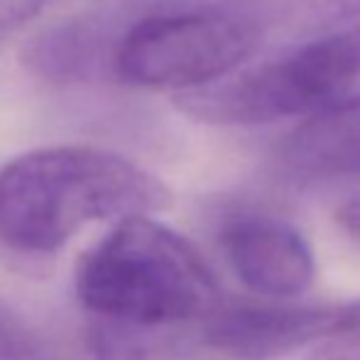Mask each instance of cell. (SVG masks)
Returning <instances> with one entry per match:
<instances>
[{"label": "cell", "instance_id": "1", "mask_svg": "<svg viewBox=\"0 0 360 360\" xmlns=\"http://www.w3.org/2000/svg\"><path fill=\"white\" fill-rule=\"evenodd\" d=\"M169 204V189L155 174L115 152L42 147L0 167V243L42 255L89 223L150 216Z\"/></svg>", "mask_w": 360, "mask_h": 360}, {"label": "cell", "instance_id": "10", "mask_svg": "<svg viewBox=\"0 0 360 360\" xmlns=\"http://www.w3.org/2000/svg\"><path fill=\"white\" fill-rule=\"evenodd\" d=\"M299 18L323 34L360 30V0H299Z\"/></svg>", "mask_w": 360, "mask_h": 360}, {"label": "cell", "instance_id": "12", "mask_svg": "<svg viewBox=\"0 0 360 360\" xmlns=\"http://www.w3.org/2000/svg\"><path fill=\"white\" fill-rule=\"evenodd\" d=\"M309 360H360V326L323 341Z\"/></svg>", "mask_w": 360, "mask_h": 360}, {"label": "cell", "instance_id": "8", "mask_svg": "<svg viewBox=\"0 0 360 360\" xmlns=\"http://www.w3.org/2000/svg\"><path fill=\"white\" fill-rule=\"evenodd\" d=\"M280 157L297 176H360V96L309 115L282 145Z\"/></svg>", "mask_w": 360, "mask_h": 360}, {"label": "cell", "instance_id": "13", "mask_svg": "<svg viewBox=\"0 0 360 360\" xmlns=\"http://www.w3.org/2000/svg\"><path fill=\"white\" fill-rule=\"evenodd\" d=\"M336 221L348 238L360 243V196L358 199H351L348 204H343L341 209H338Z\"/></svg>", "mask_w": 360, "mask_h": 360}, {"label": "cell", "instance_id": "2", "mask_svg": "<svg viewBox=\"0 0 360 360\" xmlns=\"http://www.w3.org/2000/svg\"><path fill=\"white\" fill-rule=\"evenodd\" d=\"M74 287L96 323L152 331L201 326L223 302L196 248L150 216L118 221L81 257Z\"/></svg>", "mask_w": 360, "mask_h": 360}, {"label": "cell", "instance_id": "9", "mask_svg": "<svg viewBox=\"0 0 360 360\" xmlns=\"http://www.w3.org/2000/svg\"><path fill=\"white\" fill-rule=\"evenodd\" d=\"M0 360H57V356L27 321L0 304Z\"/></svg>", "mask_w": 360, "mask_h": 360}, {"label": "cell", "instance_id": "4", "mask_svg": "<svg viewBox=\"0 0 360 360\" xmlns=\"http://www.w3.org/2000/svg\"><path fill=\"white\" fill-rule=\"evenodd\" d=\"M360 79V30L323 37L236 69L214 84L176 94L181 113L214 125H262L314 115L343 98Z\"/></svg>", "mask_w": 360, "mask_h": 360}, {"label": "cell", "instance_id": "5", "mask_svg": "<svg viewBox=\"0 0 360 360\" xmlns=\"http://www.w3.org/2000/svg\"><path fill=\"white\" fill-rule=\"evenodd\" d=\"M360 326V302L292 304L287 299L221 302L201 323L204 341L228 360H277Z\"/></svg>", "mask_w": 360, "mask_h": 360}, {"label": "cell", "instance_id": "6", "mask_svg": "<svg viewBox=\"0 0 360 360\" xmlns=\"http://www.w3.org/2000/svg\"><path fill=\"white\" fill-rule=\"evenodd\" d=\"M218 238L236 277L260 297L292 299L314 282L311 248L282 218L243 211L223 223Z\"/></svg>", "mask_w": 360, "mask_h": 360}, {"label": "cell", "instance_id": "7", "mask_svg": "<svg viewBox=\"0 0 360 360\" xmlns=\"http://www.w3.org/2000/svg\"><path fill=\"white\" fill-rule=\"evenodd\" d=\"M22 67L57 86L110 79V27L105 13L76 15L44 27L25 44Z\"/></svg>", "mask_w": 360, "mask_h": 360}, {"label": "cell", "instance_id": "3", "mask_svg": "<svg viewBox=\"0 0 360 360\" xmlns=\"http://www.w3.org/2000/svg\"><path fill=\"white\" fill-rule=\"evenodd\" d=\"M105 18L113 42L110 79L135 89L184 94L214 84L260 44L255 20L211 3H172Z\"/></svg>", "mask_w": 360, "mask_h": 360}, {"label": "cell", "instance_id": "11", "mask_svg": "<svg viewBox=\"0 0 360 360\" xmlns=\"http://www.w3.org/2000/svg\"><path fill=\"white\" fill-rule=\"evenodd\" d=\"M44 0H0V39L37 18Z\"/></svg>", "mask_w": 360, "mask_h": 360}]
</instances>
